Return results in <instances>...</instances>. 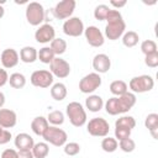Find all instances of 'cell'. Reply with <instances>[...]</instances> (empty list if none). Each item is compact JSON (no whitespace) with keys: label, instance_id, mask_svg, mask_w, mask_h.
<instances>
[{"label":"cell","instance_id":"obj_38","mask_svg":"<svg viewBox=\"0 0 158 158\" xmlns=\"http://www.w3.org/2000/svg\"><path fill=\"white\" fill-rule=\"evenodd\" d=\"M131 136V130L123 128V127H115V138L121 141L125 138H130Z\"/></svg>","mask_w":158,"mask_h":158},{"label":"cell","instance_id":"obj_4","mask_svg":"<svg viewBox=\"0 0 158 158\" xmlns=\"http://www.w3.org/2000/svg\"><path fill=\"white\" fill-rule=\"evenodd\" d=\"M42 137L46 141V143H51L52 146H56V147L64 146L68 139L67 132L59 128L58 126H48V128L42 135Z\"/></svg>","mask_w":158,"mask_h":158},{"label":"cell","instance_id":"obj_20","mask_svg":"<svg viewBox=\"0 0 158 158\" xmlns=\"http://www.w3.org/2000/svg\"><path fill=\"white\" fill-rule=\"evenodd\" d=\"M85 106L91 112H99L104 107V100L99 95H89L85 99Z\"/></svg>","mask_w":158,"mask_h":158},{"label":"cell","instance_id":"obj_6","mask_svg":"<svg viewBox=\"0 0 158 158\" xmlns=\"http://www.w3.org/2000/svg\"><path fill=\"white\" fill-rule=\"evenodd\" d=\"M132 93H138V94H142V93H147V91H151L154 86V79L151 77V75H147V74H143V75H138V77H133L128 85H127Z\"/></svg>","mask_w":158,"mask_h":158},{"label":"cell","instance_id":"obj_41","mask_svg":"<svg viewBox=\"0 0 158 158\" xmlns=\"http://www.w3.org/2000/svg\"><path fill=\"white\" fill-rule=\"evenodd\" d=\"M17 156L19 158H35L32 152L30 149H25V151H17Z\"/></svg>","mask_w":158,"mask_h":158},{"label":"cell","instance_id":"obj_3","mask_svg":"<svg viewBox=\"0 0 158 158\" xmlns=\"http://www.w3.org/2000/svg\"><path fill=\"white\" fill-rule=\"evenodd\" d=\"M65 114L74 127H81L86 123V111L78 101H72L65 107Z\"/></svg>","mask_w":158,"mask_h":158},{"label":"cell","instance_id":"obj_39","mask_svg":"<svg viewBox=\"0 0 158 158\" xmlns=\"http://www.w3.org/2000/svg\"><path fill=\"white\" fill-rule=\"evenodd\" d=\"M1 158H19L17 151L12 148H7L1 153Z\"/></svg>","mask_w":158,"mask_h":158},{"label":"cell","instance_id":"obj_44","mask_svg":"<svg viewBox=\"0 0 158 158\" xmlns=\"http://www.w3.org/2000/svg\"><path fill=\"white\" fill-rule=\"evenodd\" d=\"M4 15H5V10H4L2 5H0V19H2V17H4Z\"/></svg>","mask_w":158,"mask_h":158},{"label":"cell","instance_id":"obj_13","mask_svg":"<svg viewBox=\"0 0 158 158\" xmlns=\"http://www.w3.org/2000/svg\"><path fill=\"white\" fill-rule=\"evenodd\" d=\"M84 36H85L86 42L91 47H101L105 42L104 33L96 26H89V27L84 28Z\"/></svg>","mask_w":158,"mask_h":158},{"label":"cell","instance_id":"obj_29","mask_svg":"<svg viewBox=\"0 0 158 158\" xmlns=\"http://www.w3.org/2000/svg\"><path fill=\"white\" fill-rule=\"evenodd\" d=\"M101 148H102V151L106 152V153H114V152L118 148V142H117L116 138L106 136V137H104V139L101 141Z\"/></svg>","mask_w":158,"mask_h":158},{"label":"cell","instance_id":"obj_5","mask_svg":"<svg viewBox=\"0 0 158 158\" xmlns=\"http://www.w3.org/2000/svg\"><path fill=\"white\" fill-rule=\"evenodd\" d=\"M25 14H26L27 22L31 26H41V23L44 21V9L37 1L28 2L26 6Z\"/></svg>","mask_w":158,"mask_h":158},{"label":"cell","instance_id":"obj_31","mask_svg":"<svg viewBox=\"0 0 158 158\" xmlns=\"http://www.w3.org/2000/svg\"><path fill=\"white\" fill-rule=\"evenodd\" d=\"M47 121L48 123H51L52 126H59V125H63L64 122V114L59 110H54V111H51L47 116Z\"/></svg>","mask_w":158,"mask_h":158},{"label":"cell","instance_id":"obj_18","mask_svg":"<svg viewBox=\"0 0 158 158\" xmlns=\"http://www.w3.org/2000/svg\"><path fill=\"white\" fill-rule=\"evenodd\" d=\"M14 143H15V147L19 149V151H25V149H32L35 142H33V138L28 135V133H19L15 139H14Z\"/></svg>","mask_w":158,"mask_h":158},{"label":"cell","instance_id":"obj_26","mask_svg":"<svg viewBox=\"0 0 158 158\" xmlns=\"http://www.w3.org/2000/svg\"><path fill=\"white\" fill-rule=\"evenodd\" d=\"M138 41H139V36L135 31H127V32H125L122 35V43L127 48L135 47L138 43Z\"/></svg>","mask_w":158,"mask_h":158},{"label":"cell","instance_id":"obj_23","mask_svg":"<svg viewBox=\"0 0 158 158\" xmlns=\"http://www.w3.org/2000/svg\"><path fill=\"white\" fill-rule=\"evenodd\" d=\"M51 96L56 101H62L67 96V86L63 83H56L51 88Z\"/></svg>","mask_w":158,"mask_h":158},{"label":"cell","instance_id":"obj_24","mask_svg":"<svg viewBox=\"0 0 158 158\" xmlns=\"http://www.w3.org/2000/svg\"><path fill=\"white\" fill-rule=\"evenodd\" d=\"M128 91V86L123 80H114L110 84V93L115 96H121Z\"/></svg>","mask_w":158,"mask_h":158},{"label":"cell","instance_id":"obj_10","mask_svg":"<svg viewBox=\"0 0 158 158\" xmlns=\"http://www.w3.org/2000/svg\"><path fill=\"white\" fill-rule=\"evenodd\" d=\"M49 72L53 77L64 79L70 74V65L65 59L60 57H54V59L49 63Z\"/></svg>","mask_w":158,"mask_h":158},{"label":"cell","instance_id":"obj_25","mask_svg":"<svg viewBox=\"0 0 158 158\" xmlns=\"http://www.w3.org/2000/svg\"><path fill=\"white\" fill-rule=\"evenodd\" d=\"M31 152L35 158H46L49 153V147L46 142H38L33 144Z\"/></svg>","mask_w":158,"mask_h":158},{"label":"cell","instance_id":"obj_33","mask_svg":"<svg viewBox=\"0 0 158 158\" xmlns=\"http://www.w3.org/2000/svg\"><path fill=\"white\" fill-rule=\"evenodd\" d=\"M110 11V7L105 4H101V5H98L94 10V17L98 20V21H105L106 20V16Z\"/></svg>","mask_w":158,"mask_h":158},{"label":"cell","instance_id":"obj_45","mask_svg":"<svg viewBox=\"0 0 158 158\" xmlns=\"http://www.w3.org/2000/svg\"><path fill=\"white\" fill-rule=\"evenodd\" d=\"M4 130H5V128H2V127H1V126H0V135H1V132H2V131H4Z\"/></svg>","mask_w":158,"mask_h":158},{"label":"cell","instance_id":"obj_15","mask_svg":"<svg viewBox=\"0 0 158 158\" xmlns=\"http://www.w3.org/2000/svg\"><path fill=\"white\" fill-rule=\"evenodd\" d=\"M93 68H94L95 73H98V74L107 73L109 69L111 68V59L109 58L107 54L99 53L93 59Z\"/></svg>","mask_w":158,"mask_h":158},{"label":"cell","instance_id":"obj_36","mask_svg":"<svg viewBox=\"0 0 158 158\" xmlns=\"http://www.w3.org/2000/svg\"><path fill=\"white\" fill-rule=\"evenodd\" d=\"M63 149H64V153L67 156L73 157V156H77L80 152V146L77 142H69V143H65L64 144V148Z\"/></svg>","mask_w":158,"mask_h":158},{"label":"cell","instance_id":"obj_42","mask_svg":"<svg viewBox=\"0 0 158 158\" xmlns=\"http://www.w3.org/2000/svg\"><path fill=\"white\" fill-rule=\"evenodd\" d=\"M126 4H127V1H126V0H122V1H115V0H111V1H110V5H112V6L117 7V9L123 7Z\"/></svg>","mask_w":158,"mask_h":158},{"label":"cell","instance_id":"obj_16","mask_svg":"<svg viewBox=\"0 0 158 158\" xmlns=\"http://www.w3.org/2000/svg\"><path fill=\"white\" fill-rule=\"evenodd\" d=\"M0 59H1L2 67L6 68V69H10V68H14V67L17 65V63L20 60V56H19V53H17L16 49H14V48H6V49L2 51Z\"/></svg>","mask_w":158,"mask_h":158},{"label":"cell","instance_id":"obj_1","mask_svg":"<svg viewBox=\"0 0 158 158\" xmlns=\"http://www.w3.org/2000/svg\"><path fill=\"white\" fill-rule=\"evenodd\" d=\"M136 104V95L133 93L127 91L121 96H112L105 104V110L109 115L116 116L120 114H125L130 111Z\"/></svg>","mask_w":158,"mask_h":158},{"label":"cell","instance_id":"obj_9","mask_svg":"<svg viewBox=\"0 0 158 158\" xmlns=\"http://www.w3.org/2000/svg\"><path fill=\"white\" fill-rule=\"evenodd\" d=\"M63 32L69 37H79L84 33V23L80 17L73 16L64 21Z\"/></svg>","mask_w":158,"mask_h":158},{"label":"cell","instance_id":"obj_8","mask_svg":"<svg viewBox=\"0 0 158 158\" xmlns=\"http://www.w3.org/2000/svg\"><path fill=\"white\" fill-rule=\"evenodd\" d=\"M101 85V77L98 73H89L85 77H83L79 81V90L83 94H90L94 93L99 86Z\"/></svg>","mask_w":158,"mask_h":158},{"label":"cell","instance_id":"obj_34","mask_svg":"<svg viewBox=\"0 0 158 158\" xmlns=\"http://www.w3.org/2000/svg\"><path fill=\"white\" fill-rule=\"evenodd\" d=\"M141 51L144 56L147 54H151V53H154V52H158V48H157V43L153 41V40H146L141 43Z\"/></svg>","mask_w":158,"mask_h":158},{"label":"cell","instance_id":"obj_37","mask_svg":"<svg viewBox=\"0 0 158 158\" xmlns=\"http://www.w3.org/2000/svg\"><path fill=\"white\" fill-rule=\"evenodd\" d=\"M144 64L149 68H156L158 67V52H154V53H151V54H147L144 57Z\"/></svg>","mask_w":158,"mask_h":158},{"label":"cell","instance_id":"obj_27","mask_svg":"<svg viewBox=\"0 0 158 158\" xmlns=\"http://www.w3.org/2000/svg\"><path fill=\"white\" fill-rule=\"evenodd\" d=\"M11 88L14 89H21L26 85V77L21 73H12L10 77H9V81Z\"/></svg>","mask_w":158,"mask_h":158},{"label":"cell","instance_id":"obj_40","mask_svg":"<svg viewBox=\"0 0 158 158\" xmlns=\"http://www.w3.org/2000/svg\"><path fill=\"white\" fill-rule=\"evenodd\" d=\"M7 81H9V74H7V72L5 69L0 68V88L4 86Z\"/></svg>","mask_w":158,"mask_h":158},{"label":"cell","instance_id":"obj_19","mask_svg":"<svg viewBox=\"0 0 158 158\" xmlns=\"http://www.w3.org/2000/svg\"><path fill=\"white\" fill-rule=\"evenodd\" d=\"M48 126H49V123H48L47 118L43 116H37L31 122V130L37 136H42L46 132V130L48 128Z\"/></svg>","mask_w":158,"mask_h":158},{"label":"cell","instance_id":"obj_12","mask_svg":"<svg viewBox=\"0 0 158 158\" xmlns=\"http://www.w3.org/2000/svg\"><path fill=\"white\" fill-rule=\"evenodd\" d=\"M75 6H77L75 0H63V1H59L52 11L57 19L68 20L69 17H72V15L75 10Z\"/></svg>","mask_w":158,"mask_h":158},{"label":"cell","instance_id":"obj_21","mask_svg":"<svg viewBox=\"0 0 158 158\" xmlns=\"http://www.w3.org/2000/svg\"><path fill=\"white\" fill-rule=\"evenodd\" d=\"M144 126H146V128H148L152 137L154 139H157L158 138V114L152 112V114L147 115V117L144 120Z\"/></svg>","mask_w":158,"mask_h":158},{"label":"cell","instance_id":"obj_14","mask_svg":"<svg viewBox=\"0 0 158 158\" xmlns=\"http://www.w3.org/2000/svg\"><path fill=\"white\" fill-rule=\"evenodd\" d=\"M56 38V30L49 23L41 25L35 32V40L38 43H51Z\"/></svg>","mask_w":158,"mask_h":158},{"label":"cell","instance_id":"obj_17","mask_svg":"<svg viewBox=\"0 0 158 158\" xmlns=\"http://www.w3.org/2000/svg\"><path fill=\"white\" fill-rule=\"evenodd\" d=\"M17 122V115L14 110L0 109V126L2 128H12Z\"/></svg>","mask_w":158,"mask_h":158},{"label":"cell","instance_id":"obj_35","mask_svg":"<svg viewBox=\"0 0 158 158\" xmlns=\"http://www.w3.org/2000/svg\"><path fill=\"white\" fill-rule=\"evenodd\" d=\"M118 147H120V149H121L122 152H125V153H131V152L135 151L136 143H135V141H133L132 138H125V139L118 141Z\"/></svg>","mask_w":158,"mask_h":158},{"label":"cell","instance_id":"obj_2","mask_svg":"<svg viewBox=\"0 0 158 158\" xmlns=\"http://www.w3.org/2000/svg\"><path fill=\"white\" fill-rule=\"evenodd\" d=\"M105 21L107 22L105 26V36L110 41H116L125 33L126 23H125L122 15L118 10L110 9Z\"/></svg>","mask_w":158,"mask_h":158},{"label":"cell","instance_id":"obj_7","mask_svg":"<svg viewBox=\"0 0 158 158\" xmlns=\"http://www.w3.org/2000/svg\"><path fill=\"white\" fill-rule=\"evenodd\" d=\"M86 130L89 135L94 137H106L110 131V125L102 117H94L88 122Z\"/></svg>","mask_w":158,"mask_h":158},{"label":"cell","instance_id":"obj_11","mask_svg":"<svg viewBox=\"0 0 158 158\" xmlns=\"http://www.w3.org/2000/svg\"><path fill=\"white\" fill-rule=\"evenodd\" d=\"M30 81L33 86L37 88H49L53 84V75L49 70L46 69H40V70H35L31 74Z\"/></svg>","mask_w":158,"mask_h":158},{"label":"cell","instance_id":"obj_30","mask_svg":"<svg viewBox=\"0 0 158 158\" xmlns=\"http://www.w3.org/2000/svg\"><path fill=\"white\" fill-rule=\"evenodd\" d=\"M51 49L53 51L54 56H62L65 51H67V42L63 40V38H54L52 42H51Z\"/></svg>","mask_w":158,"mask_h":158},{"label":"cell","instance_id":"obj_22","mask_svg":"<svg viewBox=\"0 0 158 158\" xmlns=\"http://www.w3.org/2000/svg\"><path fill=\"white\" fill-rule=\"evenodd\" d=\"M20 59L23 63H33L37 60V49L31 46H26L20 51Z\"/></svg>","mask_w":158,"mask_h":158},{"label":"cell","instance_id":"obj_43","mask_svg":"<svg viewBox=\"0 0 158 158\" xmlns=\"http://www.w3.org/2000/svg\"><path fill=\"white\" fill-rule=\"evenodd\" d=\"M4 104H5V95H4V93L0 91V109H2Z\"/></svg>","mask_w":158,"mask_h":158},{"label":"cell","instance_id":"obj_28","mask_svg":"<svg viewBox=\"0 0 158 158\" xmlns=\"http://www.w3.org/2000/svg\"><path fill=\"white\" fill-rule=\"evenodd\" d=\"M54 53L51 49V47H42L40 51H37V59H40L44 64H49L54 59Z\"/></svg>","mask_w":158,"mask_h":158},{"label":"cell","instance_id":"obj_32","mask_svg":"<svg viewBox=\"0 0 158 158\" xmlns=\"http://www.w3.org/2000/svg\"><path fill=\"white\" fill-rule=\"evenodd\" d=\"M135 126H136V120L132 116H121L115 122V127H123L131 131L132 128H135Z\"/></svg>","mask_w":158,"mask_h":158}]
</instances>
